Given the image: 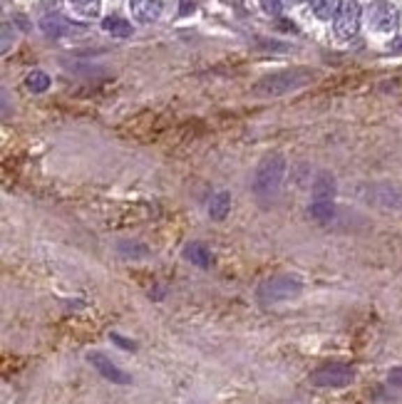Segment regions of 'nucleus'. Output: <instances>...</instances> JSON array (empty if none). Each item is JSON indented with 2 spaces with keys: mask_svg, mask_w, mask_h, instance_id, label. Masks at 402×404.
<instances>
[{
  "mask_svg": "<svg viewBox=\"0 0 402 404\" xmlns=\"http://www.w3.org/2000/svg\"><path fill=\"white\" fill-rule=\"evenodd\" d=\"M132 15L140 22H154L162 13V0H132Z\"/></svg>",
  "mask_w": 402,
  "mask_h": 404,
  "instance_id": "6e6552de",
  "label": "nucleus"
},
{
  "mask_svg": "<svg viewBox=\"0 0 402 404\" xmlns=\"http://www.w3.org/2000/svg\"><path fill=\"white\" fill-rule=\"evenodd\" d=\"M387 382H390L392 387H402V367H395V370L390 372V377H387Z\"/></svg>",
  "mask_w": 402,
  "mask_h": 404,
  "instance_id": "aec40b11",
  "label": "nucleus"
},
{
  "mask_svg": "<svg viewBox=\"0 0 402 404\" xmlns=\"http://www.w3.org/2000/svg\"><path fill=\"white\" fill-rule=\"evenodd\" d=\"M87 360H89V365L95 367L105 380H110L112 384H129L132 382V377H129L124 370H119V367L114 365L110 357H105L102 352H89Z\"/></svg>",
  "mask_w": 402,
  "mask_h": 404,
  "instance_id": "0eeeda50",
  "label": "nucleus"
},
{
  "mask_svg": "<svg viewBox=\"0 0 402 404\" xmlns=\"http://www.w3.org/2000/svg\"><path fill=\"white\" fill-rule=\"evenodd\" d=\"M355 380V370L350 365H341V362H333V365H325L320 370H315L311 375V382L315 387L335 389V387H348V384Z\"/></svg>",
  "mask_w": 402,
  "mask_h": 404,
  "instance_id": "39448f33",
  "label": "nucleus"
},
{
  "mask_svg": "<svg viewBox=\"0 0 402 404\" xmlns=\"http://www.w3.org/2000/svg\"><path fill=\"white\" fill-rule=\"evenodd\" d=\"M184 258L189 260V263H194V266H199V268H209V266H211V250H209L204 244H199V241H194V244L186 246V248H184Z\"/></svg>",
  "mask_w": 402,
  "mask_h": 404,
  "instance_id": "9b49d317",
  "label": "nucleus"
},
{
  "mask_svg": "<svg viewBox=\"0 0 402 404\" xmlns=\"http://www.w3.org/2000/svg\"><path fill=\"white\" fill-rule=\"evenodd\" d=\"M70 6L87 17H95L100 13V0H70Z\"/></svg>",
  "mask_w": 402,
  "mask_h": 404,
  "instance_id": "f3484780",
  "label": "nucleus"
},
{
  "mask_svg": "<svg viewBox=\"0 0 402 404\" xmlns=\"http://www.w3.org/2000/svg\"><path fill=\"white\" fill-rule=\"evenodd\" d=\"M311 8H313V13H315V17H320V20H330V17L338 15L343 3L341 0H311Z\"/></svg>",
  "mask_w": 402,
  "mask_h": 404,
  "instance_id": "ddd939ff",
  "label": "nucleus"
},
{
  "mask_svg": "<svg viewBox=\"0 0 402 404\" xmlns=\"http://www.w3.org/2000/svg\"><path fill=\"white\" fill-rule=\"evenodd\" d=\"M261 6L268 15H281V10H283V0H261Z\"/></svg>",
  "mask_w": 402,
  "mask_h": 404,
  "instance_id": "a211bd4d",
  "label": "nucleus"
},
{
  "mask_svg": "<svg viewBox=\"0 0 402 404\" xmlns=\"http://www.w3.org/2000/svg\"><path fill=\"white\" fill-rule=\"evenodd\" d=\"M365 17H368L370 28L378 30V33H395L397 25H400V13L392 3L387 0H375L370 3V8L365 10Z\"/></svg>",
  "mask_w": 402,
  "mask_h": 404,
  "instance_id": "20e7f679",
  "label": "nucleus"
},
{
  "mask_svg": "<svg viewBox=\"0 0 402 404\" xmlns=\"http://www.w3.org/2000/svg\"><path fill=\"white\" fill-rule=\"evenodd\" d=\"M25 84H28L30 92H45V89L50 87V77H47L43 70H33V73L25 77Z\"/></svg>",
  "mask_w": 402,
  "mask_h": 404,
  "instance_id": "dca6fc26",
  "label": "nucleus"
},
{
  "mask_svg": "<svg viewBox=\"0 0 402 404\" xmlns=\"http://www.w3.org/2000/svg\"><path fill=\"white\" fill-rule=\"evenodd\" d=\"M311 216L315 218V221H320V223L333 221V216H335V206H333V201H313V206H311Z\"/></svg>",
  "mask_w": 402,
  "mask_h": 404,
  "instance_id": "2eb2a0df",
  "label": "nucleus"
},
{
  "mask_svg": "<svg viewBox=\"0 0 402 404\" xmlns=\"http://www.w3.org/2000/svg\"><path fill=\"white\" fill-rule=\"evenodd\" d=\"M296 3H303V0H296Z\"/></svg>",
  "mask_w": 402,
  "mask_h": 404,
  "instance_id": "5701e85b",
  "label": "nucleus"
},
{
  "mask_svg": "<svg viewBox=\"0 0 402 404\" xmlns=\"http://www.w3.org/2000/svg\"><path fill=\"white\" fill-rule=\"evenodd\" d=\"M360 17H363V10H360V6H357L355 0L345 3V6L338 10V15L333 17L335 20V35L343 38V40L355 38L357 30H360Z\"/></svg>",
  "mask_w": 402,
  "mask_h": 404,
  "instance_id": "423d86ee",
  "label": "nucleus"
},
{
  "mask_svg": "<svg viewBox=\"0 0 402 404\" xmlns=\"http://www.w3.org/2000/svg\"><path fill=\"white\" fill-rule=\"evenodd\" d=\"M110 338H112V343H114V345H119V347H122V350H137V345H134V343H129V340H124L122 335H117V332H112Z\"/></svg>",
  "mask_w": 402,
  "mask_h": 404,
  "instance_id": "6ab92c4d",
  "label": "nucleus"
},
{
  "mask_svg": "<svg viewBox=\"0 0 402 404\" xmlns=\"http://www.w3.org/2000/svg\"><path fill=\"white\" fill-rule=\"evenodd\" d=\"M40 28H43V33L52 35V38H60V35H70L73 30H80L75 22H70L62 15H45L40 20Z\"/></svg>",
  "mask_w": 402,
  "mask_h": 404,
  "instance_id": "1a4fd4ad",
  "label": "nucleus"
},
{
  "mask_svg": "<svg viewBox=\"0 0 402 404\" xmlns=\"http://www.w3.org/2000/svg\"><path fill=\"white\" fill-rule=\"evenodd\" d=\"M285 177V159L281 154H271L258 164L253 174V191L258 196H274Z\"/></svg>",
  "mask_w": 402,
  "mask_h": 404,
  "instance_id": "f03ea898",
  "label": "nucleus"
},
{
  "mask_svg": "<svg viewBox=\"0 0 402 404\" xmlns=\"http://www.w3.org/2000/svg\"><path fill=\"white\" fill-rule=\"evenodd\" d=\"M313 73L308 67H290V70H281V73L266 75L253 84V92L263 94V97H281V94L296 92V89L311 84Z\"/></svg>",
  "mask_w": 402,
  "mask_h": 404,
  "instance_id": "f257e3e1",
  "label": "nucleus"
},
{
  "mask_svg": "<svg viewBox=\"0 0 402 404\" xmlns=\"http://www.w3.org/2000/svg\"><path fill=\"white\" fill-rule=\"evenodd\" d=\"M392 50H395V52L402 50V40H395V43H392Z\"/></svg>",
  "mask_w": 402,
  "mask_h": 404,
  "instance_id": "4be33fe9",
  "label": "nucleus"
},
{
  "mask_svg": "<svg viewBox=\"0 0 402 404\" xmlns=\"http://www.w3.org/2000/svg\"><path fill=\"white\" fill-rule=\"evenodd\" d=\"M335 196V179L330 172H320L313 181V201H333Z\"/></svg>",
  "mask_w": 402,
  "mask_h": 404,
  "instance_id": "9d476101",
  "label": "nucleus"
},
{
  "mask_svg": "<svg viewBox=\"0 0 402 404\" xmlns=\"http://www.w3.org/2000/svg\"><path fill=\"white\" fill-rule=\"evenodd\" d=\"M303 285L290 276H274L263 280L258 285V300L263 305H274V303H283V300H290L301 295Z\"/></svg>",
  "mask_w": 402,
  "mask_h": 404,
  "instance_id": "7ed1b4c3",
  "label": "nucleus"
},
{
  "mask_svg": "<svg viewBox=\"0 0 402 404\" xmlns=\"http://www.w3.org/2000/svg\"><path fill=\"white\" fill-rule=\"evenodd\" d=\"M189 6L194 8V3H189V0H181V15H186V13H189Z\"/></svg>",
  "mask_w": 402,
  "mask_h": 404,
  "instance_id": "412c9836",
  "label": "nucleus"
},
{
  "mask_svg": "<svg viewBox=\"0 0 402 404\" xmlns=\"http://www.w3.org/2000/svg\"><path fill=\"white\" fill-rule=\"evenodd\" d=\"M229 209H231V194L229 191H216V194L211 196V201H209V216H211L214 221L226 218Z\"/></svg>",
  "mask_w": 402,
  "mask_h": 404,
  "instance_id": "f8f14e48",
  "label": "nucleus"
},
{
  "mask_svg": "<svg viewBox=\"0 0 402 404\" xmlns=\"http://www.w3.org/2000/svg\"><path fill=\"white\" fill-rule=\"evenodd\" d=\"M102 28L110 35H114V38H129V35H132V22H127L124 17H117V15L105 17V20H102Z\"/></svg>",
  "mask_w": 402,
  "mask_h": 404,
  "instance_id": "4468645a",
  "label": "nucleus"
}]
</instances>
